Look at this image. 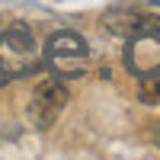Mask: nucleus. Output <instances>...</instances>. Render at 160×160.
<instances>
[{
  "label": "nucleus",
  "mask_w": 160,
  "mask_h": 160,
  "mask_svg": "<svg viewBox=\"0 0 160 160\" xmlns=\"http://www.w3.org/2000/svg\"><path fill=\"white\" fill-rule=\"evenodd\" d=\"M35 68V42L22 22L0 29V83L10 77H22Z\"/></svg>",
  "instance_id": "f257e3e1"
},
{
  "label": "nucleus",
  "mask_w": 160,
  "mask_h": 160,
  "mask_svg": "<svg viewBox=\"0 0 160 160\" xmlns=\"http://www.w3.org/2000/svg\"><path fill=\"white\" fill-rule=\"evenodd\" d=\"M87 58H90V48L83 42V35H77L71 29H61L45 42V64L58 77H83Z\"/></svg>",
  "instance_id": "f03ea898"
},
{
  "label": "nucleus",
  "mask_w": 160,
  "mask_h": 160,
  "mask_svg": "<svg viewBox=\"0 0 160 160\" xmlns=\"http://www.w3.org/2000/svg\"><path fill=\"white\" fill-rule=\"evenodd\" d=\"M71 99V90L64 87V80L51 77V80H42L35 90H32V99H29V118L35 128H48L55 125V118L64 112V106Z\"/></svg>",
  "instance_id": "7ed1b4c3"
},
{
  "label": "nucleus",
  "mask_w": 160,
  "mask_h": 160,
  "mask_svg": "<svg viewBox=\"0 0 160 160\" xmlns=\"http://www.w3.org/2000/svg\"><path fill=\"white\" fill-rule=\"evenodd\" d=\"M141 16H144V10H135V7H112L109 13H102V26H106L112 35L128 38L131 32H135V26L141 22Z\"/></svg>",
  "instance_id": "20e7f679"
},
{
  "label": "nucleus",
  "mask_w": 160,
  "mask_h": 160,
  "mask_svg": "<svg viewBox=\"0 0 160 160\" xmlns=\"http://www.w3.org/2000/svg\"><path fill=\"white\" fill-rule=\"evenodd\" d=\"M138 99L148 106H160V68L144 71L138 80Z\"/></svg>",
  "instance_id": "39448f33"
},
{
  "label": "nucleus",
  "mask_w": 160,
  "mask_h": 160,
  "mask_svg": "<svg viewBox=\"0 0 160 160\" xmlns=\"http://www.w3.org/2000/svg\"><path fill=\"white\" fill-rule=\"evenodd\" d=\"M3 26H7V22H3V16H0V29H3Z\"/></svg>",
  "instance_id": "423d86ee"
}]
</instances>
